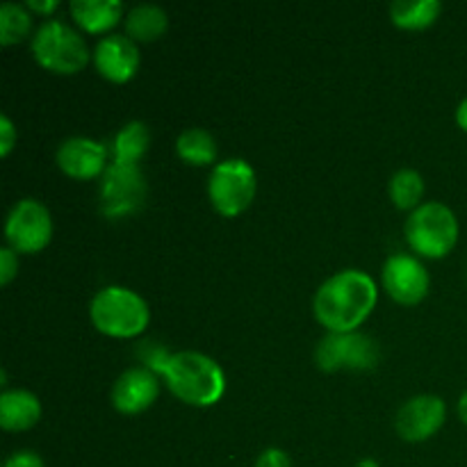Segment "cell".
<instances>
[{"label":"cell","mask_w":467,"mask_h":467,"mask_svg":"<svg viewBox=\"0 0 467 467\" xmlns=\"http://www.w3.org/2000/svg\"><path fill=\"white\" fill-rule=\"evenodd\" d=\"M123 23L132 41H155L167 32L169 14L158 3H140L128 9Z\"/></svg>","instance_id":"e0dca14e"},{"label":"cell","mask_w":467,"mask_h":467,"mask_svg":"<svg viewBox=\"0 0 467 467\" xmlns=\"http://www.w3.org/2000/svg\"><path fill=\"white\" fill-rule=\"evenodd\" d=\"M459 418H461V422L467 427V390L459 397Z\"/></svg>","instance_id":"f1b7e54d"},{"label":"cell","mask_w":467,"mask_h":467,"mask_svg":"<svg viewBox=\"0 0 467 467\" xmlns=\"http://www.w3.org/2000/svg\"><path fill=\"white\" fill-rule=\"evenodd\" d=\"M441 0H395L390 5V18L397 27L404 30H422L436 23L441 16Z\"/></svg>","instance_id":"ffe728a7"},{"label":"cell","mask_w":467,"mask_h":467,"mask_svg":"<svg viewBox=\"0 0 467 467\" xmlns=\"http://www.w3.org/2000/svg\"><path fill=\"white\" fill-rule=\"evenodd\" d=\"M89 319L109 337H135L150 322V310L140 292L126 285H105L91 296Z\"/></svg>","instance_id":"3957f363"},{"label":"cell","mask_w":467,"mask_h":467,"mask_svg":"<svg viewBox=\"0 0 467 467\" xmlns=\"http://www.w3.org/2000/svg\"><path fill=\"white\" fill-rule=\"evenodd\" d=\"M41 420V401L35 392L7 388L0 392V427L5 431H27Z\"/></svg>","instance_id":"9a60e30c"},{"label":"cell","mask_w":467,"mask_h":467,"mask_svg":"<svg viewBox=\"0 0 467 467\" xmlns=\"http://www.w3.org/2000/svg\"><path fill=\"white\" fill-rule=\"evenodd\" d=\"M459 219L442 201H424L404 223L410 249L422 258H445L459 242Z\"/></svg>","instance_id":"5b68a950"},{"label":"cell","mask_w":467,"mask_h":467,"mask_svg":"<svg viewBox=\"0 0 467 467\" xmlns=\"http://www.w3.org/2000/svg\"><path fill=\"white\" fill-rule=\"evenodd\" d=\"M91 59H94V67L99 68L103 78L112 82H128L140 68L141 55L140 46L130 36L108 32L96 41Z\"/></svg>","instance_id":"5bb4252c"},{"label":"cell","mask_w":467,"mask_h":467,"mask_svg":"<svg viewBox=\"0 0 467 467\" xmlns=\"http://www.w3.org/2000/svg\"><path fill=\"white\" fill-rule=\"evenodd\" d=\"M388 192L395 203V208L410 210L413 213L420 205L424 194V178L418 169L413 167H401L392 173L390 182H388Z\"/></svg>","instance_id":"44dd1931"},{"label":"cell","mask_w":467,"mask_h":467,"mask_svg":"<svg viewBox=\"0 0 467 467\" xmlns=\"http://www.w3.org/2000/svg\"><path fill=\"white\" fill-rule=\"evenodd\" d=\"M447 420V404L438 395H415L400 406L395 429L406 442H424L441 431Z\"/></svg>","instance_id":"8fae6325"},{"label":"cell","mask_w":467,"mask_h":467,"mask_svg":"<svg viewBox=\"0 0 467 467\" xmlns=\"http://www.w3.org/2000/svg\"><path fill=\"white\" fill-rule=\"evenodd\" d=\"M356 467H379V463L374 459H363Z\"/></svg>","instance_id":"f546056e"},{"label":"cell","mask_w":467,"mask_h":467,"mask_svg":"<svg viewBox=\"0 0 467 467\" xmlns=\"http://www.w3.org/2000/svg\"><path fill=\"white\" fill-rule=\"evenodd\" d=\"M3 467H46L44 459L32 450H18L5 459Z\"/></svg>","instance_id":"484cf974"},{"label":"cell","mask_w":467,"mask_h":467,"mask_svg":"<svg viewBox=\"0 0 467 467\" xmlns=\"http://www.w3.org/2000/svg\"><path fill=\"white\" fill-rule=\"evenodd\" d=\"M383 287L401 306H415L427 296L431 278L422 260L413 254L388 255L381 267Z\"/></svg>","instance_id":"30bf717a"},{"label":"cell","mask_w":467,"mask_h":467,"mask_svg":"<svg viewBox=\"0 0 467 467\" xmlns=\"http://www.w3.org/2000/svg\"><path fill=\"white\" fill-rule=\"evenodd\" d=\"M255 467H292V459L281 447H267L255 459Z\"/></svg>","instance_id":"d4e9b609"},{"label":"cell","mask_w":467,"mask_h":467,"mask_svg":"<svg viewBox=\"0 0 467 467\" xmlns=\"http://www.w3.org/2000/svg\"><path fill=\"white\" fill-rule=\"evenodd\" d=\"M32 14L26 5L5 0L0 5V44L12 46L30 35Z\"/></svg>","instance_id":"7402d4cb"},{"label":"cell","mask_w":467,"mask_h":467,"mask_svg":"<svg viewBox=\"0 0 467 467\" xmlns=\"http://www.w3.org/2000/svg\"><path fill=\"white\" fill-rule=\"evenodd\" d=\"M162 377L178 400L201 409L214 406L226 392V374L222 365L194 349H182L169 356Z\"/></svg>","instance_id":"7a4b0ae2"},{"label":"cell","mask_w":467,"mask_h":467,"mask_svg":"<svg viewBox=\"0 0 467 467\" xmlns=\"http://www.w3.org/2000/svg\"><path fill=\"white\" fill-rule=\"evenodd\" d=\"M258 178L244 158H226L217 162L208 178V196L213 208L223 217H237L254 201Z\"/></svg>","instance_id":"8992f818"},{"label":"cell","mask_w":467,"mask_h":467,"mask_svg":"<svg viewBox=\"0 0 467 467\" xmlns=\"http://www.w3.org/2000/svg\"><path fill=\"white\" fill-rule=\"evenodd\" d=\"M109 149L108 144L91 137H67L55 150V162L67 176L78 181H89V178L103 176L108 169Z\"/></svg>","instance_id":"7c38bea8"},{"label":"cell","mask_w":467,"mask_h":467,"mask_svg":"<svg viewBox=\"0 0 467 467\" xmlns=\"http://www.w3.org/2000/svg\"><path fill=\"white\" fill-rule=\"evenodd\" d=\"M379 299L377 281L363 269H342L317 287L313 313L328 333H354Z\"/></svg>","instance_id":"6da1fadb"},{"label":"cell","mask_w":467,"mask_h":467,"mask_svg":"<svg viewBox=\"0 0 467 467\" xmlns=\"http://www.w3.org/2000/svg\"><path fill=\"white\" fill-rule=\"evenodd\" d=\"M150 146V130L144 121L132 119V121L123 123L119 132L114 135L112 144H109V153H112V162L121 164H140L144 153Z\"/></svg>","instance_id":"ac0fdd59"},{"label":"cell","mask_w":467,"mask_h":467,"mask_svg":"<svg viewBox=\"0 0 467 467\" xmlns=\"http://www.w3.org/2000/svg\"><path fill=\"white\" fill-rule=\"evenodd\" d=\"M465 278H467V267H465Z\"/></svg>","instance_id":"4dcf8cb0"},{"label":"cell","mask_w":467,"mask_h":467,"mask_svg":"<svg viewBox=\"0 0 467 467\" xmlns=\"http://www.w3.org/2000/svg\"><path fill=\"white\" fill-rule=\"evenodd\" d=\"M160 395V379L153 369L146 365H135V368L123 369L112 383L109 390V401L114 409L123 415H137L141 410L150 409Z\"/></svg>","instance_id":"4fadbf2b"},{"label":"cell","mask_w":467,"mask_h":467,"mask_svg":"<svg viewBox=\"0 0 467 467\" xmlns=\"http://www.w3.org/2000/svg\"><path fill=\"white\" fill-rule=\"evenodd\" d=\"M68 9L73 21L91 35L108 32L126 12L121 0H71Z\"/></svg>","instance_id":"2e32d148"},{"label":"cell","mask_w":467,"mask_h":467,"mask_svg":"<svg viewBox=\"0 0 467 467\" xmlns=\"http://www.w3.org/2000/svg\"><path fill=\"white\" fill-rule=\"evenodd\" d=\"M32 57L53 73H78L89 64L91 53L85 36L64 18H44L32 32Z\"/></svg>","instance_id":"277c9868"},{"label":"cell","mask_w":467,"mask_h":467,"mask_svg":"<svg viewBox=\"0 0 467 467\" xmlns=\"http://www.w3.org/2000/svg\"><path fill=\"white\" fill-rule=\"evenodd\" d=\"M456 123L467 132V96L461 100L459 108H456Z\"/></svg>","instance_id":"83f0119b"},{"label":"cell","mask_w":467,"mask_h":467,"mask_svg":"<svg viewBox=\"0 0 467 467\" xmlns=\"http://www.w3.org/2000/svg\"><path fill=\"white\" fill-rule=\"evenodd\" d=\"M57 5H59L57 0H27L26 7L32 9V12L48 16L50 12H55V9H57Z\"/></svg>","instance_id":"4316f807"},{"label":"cell","mask_w":467,"mask_h":467,"mask_svg":"<svg viewBox=\"0 0 467 467\" xmlns=\"http://www.w3.org/2000/svg\"><path fill=\"white\" fill-rule=\"evenodd\" d=\"M16 140L18 130L16 126H14V121L7 114H0V155H3V158H7V155L12 153V149L16 146Z\"/></svg>","instance_id":"603a6c76"},{"label":"cell","mask_w":467,"mask_h":467,"mask_svg":"<svg viewBox=\"0 0 467 467\" xmlns=\"http://www.w3.org/2000/svg\"><path fill=\"white\" fill-rule=\"evenodd\" d=\"M53 237V217L39 199L16 201L5 219V240L16 254H36Z\"/></svg>","instance_id":"ba28073f"},{"label":"cell","mask_w":467,"mask_h":467,"mask_svg":"<svg viewBox=\"0 0 467 467\" xmlns=\"http://www.w3.org/2000/svg\"><path fill=\"white\" fill-rule=\"evenodd\" d=\"M146 178L140 164L109 162L100 176V213L108 219H121L137 213L146 201Z\"/></svg>","instance_id":"52a82bcc"},{"label":"cell","mask_w":467,"mask_h":467,"mask_svg":"<svg viewBox=\"0 0 467 467\" xmlns=\"http://www.w3.org/2000/svg\"><path fill=\"white\" fill-rule=\"evenodd\" d=\"M315 360L324 372L336 369H372L379 363V347L360 333H327L315 349Z\"/></svg>","instance_id":"9c48e42d"},{"label":"cell","mask_w":467,"mask_h":467,"mask_svg":"<svg viewBox=\"0 0 467 467\" xmlns=\"http://www.w3.org/2000/svg\"><path fill=\"white\" fill-rule=\"evenodd\" d=\"M18 274V254L12 246H3L0 249V283L7 285L12 283V278Z\"/></svg>","instance_id":"cb8c5ba5"},{"label":"cell","mask_w":467,"mask_h":467,"mask_svg":"<svg viewBox=\"0 0 467 467\" xmlns=\"http://www.w3.org/2000/svg\"><path fill=\"white\" fill-rule=\"evenodd\" d=\"M176 153L182 162L192 164V167H203V164H213L217 160L219 146L213 132L194 126L176 137Z\"/></svg>","instance_id":"d6986e66"}]
</instances>
